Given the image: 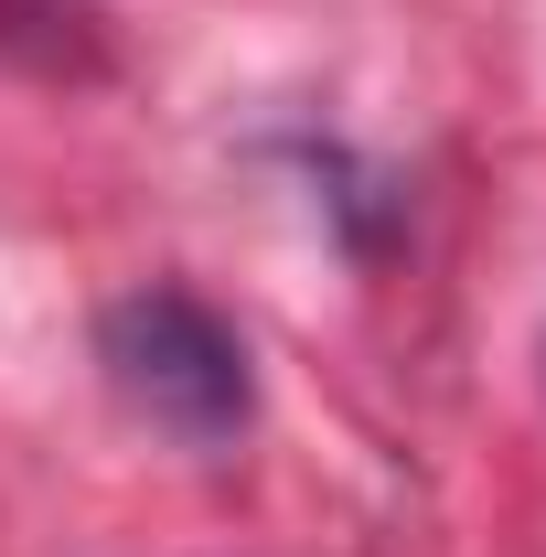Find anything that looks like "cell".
<instances>
[{
    "label": "cell",
    "mask_w": 546,
    "mask_h": 557,
    "mask_svg": "<svg viewBox=\"0 0 546 557\" xmlns=\"http://www.w3.org/2000/svg\"><path fill=\"white\" fill-rule=\"evenodd\" d=\"M97 364L161 440L225 450L247 429V344L214 322L194 289H129L97 311Z\"/></svg>",
    "instance_id": "6da1fadb"
}]
</instances>
